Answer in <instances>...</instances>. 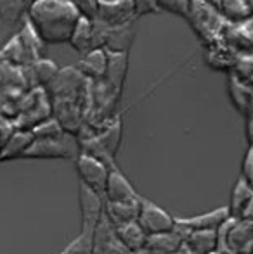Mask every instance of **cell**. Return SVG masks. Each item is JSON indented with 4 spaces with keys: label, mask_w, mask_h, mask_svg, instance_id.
Wrapping results in <instances>:
<instances>
[{
    "label": "cell",
    "mask_w": 253,
    "mask_h": 254,
    "mask_svg": "<svg viewBox=\"0 0 253 254\" xmlns=\"http://www.w3.org/2000/svg\"><path fill=\"white\" fill-rule=\"evenodd\" d=\"M28 2H33V0H28Z\"/></svg>",
    "instance_id": "29"
},
{
    "label": "cell",
    "mask_w": 253,
    "mask_h": 254,
    "mask_svg": "<svg viewBox=\"0 0 253 254\" xmlns=\"http://www.w3.org/2000/svg\"><path fill=\"white\" fill-rule=\"evenodd\" d=\"M231 218L227 206L217 207L213 211L203 214H196L191 218H175L177 228L182 232L189 230H220L227 220Z\"/></svg>",
    "instance_id": "9"
},
{
    "label": "cell",
    "mask_w": 253,
    "mask_h": 254,
    "mask_svg": "<svg viewBox=\"0 0 253 254\" xmlns=\"http://www.w3.org/2000/svg\"><path fill=\"white\" fill-rule=\"evenodd\" d=\"M92 254H130L116 237V230L106 214L99 220L94 234H92Z\"/></svg>",
    "instance_id": "8"
},
{
    "label": "cell",
    "mask_w": 253,
    "mask_h": 254,
    "mask_svg": "<svg viewBox=\"0 0 253 254\" xmlns=\"http://www.w3.org/2000/svg\"><path fill=\"white\" fill-rule=\"evenodd\" d=\"M31 133H33V138H47V140H61L64 137L63 127L54 116L49 118L44 123H40L38 127H35L31 130Z\"/></svg>",
    "instance_id": "21"
},
{
    "label": "cell",
    "mask_w": 253,
    "mask_h": 254,
    "mask_svg": "<svg viewBox=\"0 0 253 254\" xmlns=\"http://www.w3.org/2000/svg\"><path fill=\"white\" fill-rule=\"evenodd\" d=\"M219 7L231 21H245L253 16L252 0H219Z\"/></svg>",
    "instance_id": "19"
},
{
    "label": "cell",
    "mask_w": 253,
    "mask_h": 254,
    "mask_svg": "<svg viewBox=\"0 0 253 254\" xmlns=\"http://www.w3.org/2000/svg\"><path fill=\"white\" fill-rule=\"evenodd\" d=\"M182 235L184 244L194 254L219 253V230H189L182 232Z\"/></svg>",
    "instance_id": "11"
},
{
    "label": "cell",
    "mask_w": 253,
    "mask_h": 254,
    "mask_svg": "<svg viewBox=\"0 0 253 254\" xmlns=\"http://www.w3.org/2000/svg\"><path fill=\"white\" fill-rule=\"evenodd\" d=\"M248 185L253 189V147L248 151L247 157L243 161V166H241V177Z\"/></svg>",
    "instance_id": "25"
},
{
    "label": "cell",
    "mask_w": 253,
    "mask_h": 254,
    "mask_svg": "<svg viewBox=\"0 0 253 254\" xmlns=\"http://www.w3.org/2000/svg\"><path fill=\"white\" fill-rule=\"evenodd\" d=\"M104 201L109 202H123V201H135L139 199V192L135 190V187L130 184V180L125 177L122 170L116 164H113L109 168L108 180H106L104 187Z\"/></svg>",
    "instance_id": "7"
},
{
    "label": "cell",
    "mask_w": 253,
    "mask_h": 254,
    "mask_svg": "<svg viewBox=\"0 0 253 254\" xmlns=\"http://www.w3.org/2000/svg\"><path fill=\"white\" fill-rule=\"evenodd\" d=\"M173 254H194V253H192V251H191V249H189V248H187V246H186V244H182V246H180V248H179V249H177V251H175V253H173Z\"/></svg>",
    "instance_id": "27"
},
{
    "label": "cell",
    "mask_w": 253,
    "mask_h": 254,
    "mask_svg": "<svg viewBox=\"0 0 253 254\" xmlns=\"http://www.w3.org/2000/svg\"><path fill=\"white\" fill-rule=\"evenodd\" d=\"M106 30H108V26L99 23L97 19L90 21V19H87V17H80L73 35H71V38H70L71 47L77 52H80L82 56L95 51V49H102Z\"/></svg>",
    "instance_id": "4"
},
{
    "label": "cell",
    "mask_w": 253,
    "mask_h": 254,
    "mask_svg": "<svg viewBox=\"0 0 253 254\" xmlns=\"http://www.w3.org/2000/svg\"><path fill=\"white\" fill-rule=\"evenodd\" d=\"M108 67V52L104 49H95V51L85 54L82 61L78 63L77 69L84 74L87 80H102Z\"/></svg>",
    "instance_id": "15"
},
{
    "label": "cell",
    "mask_w": 253,
    "mask_h": 254,
    "mask_svg": "<svg viewBox=\"0 0 253 254\" xmlns=\"http://www.w3.org/2000/svg\"><path fill=\"white\" fill-rule=\"evenodd\" d=\"M252 202H253V189L243 178H238L236 185L233 189V194H231V204L227 206L231 218L243 220L245 213H247V209L250 207Z\"/></svg>",
    "instance_id": "18"
},
{
    "label": "cell",
    "mask_w": 253,
    "mask_h": 254,
    "mask_svg": "<svg viewBox=\"0 0 253 254\" xmlns=\"http://www.w3.org/2000/svg\"><path fill=\"white\" fill-rule=\"evenodd\" d=\"M14 130H10V131H3V128H0V151H2V147H3V144H5V140L9 138V135L12 133Z\"/></svg>",
    "instance_id": "26"
},
{
    "label": "cell",
    "mask_w": 253,
    "mask_h": 254,
    "mask_svg": "<svg viewBox=\"0 0 253 254\" xmlns=\"http://www.w3.org/2000/svg\"><path fill=\"white\" fill-rule=\"evenodd\" d=\"M28 5V0H0V19L5 24H17L26 14Z\"/></svg>",
    "instance_id": "20"
},
{
    "label": "cell",
    "mask_w": 253,
    "mask_h": 254,
    "mask_svg": "<svg viewBox=\"0 0 253 254\" xmlns=\"http://www.w3.org/2000/svg\"><path fill=\"white\" fill-rule=\"evenodd\" d=\"M73 156L71 149L61 140L35 138L23 157L26 159H68Z\"/></svg>",
    "instance_id": "10"
},
{
    "label": "cell",
    "mask_w": 253,
    "mask_h": 254,
    "mask_svg": "<svg viewBox=\"0 0 253 254\" xmlns=\"http://www.w3.org/2000/svg\"><path fill=\"white\" fill-rule=\"evenodd\" d=\"M115 230H116L118 241L122 242V246L130 254H137V253L144 251L148 235L144 234V230H142L141 225H139L137 221L120 225V227H115Z\"/></svg>",
    "instance_id": "16"
},
{
    "label": "cell",
    "mask_w": 253,
    "mask_h": 254,
    "mask_svg": "<svg viewBox=\"0 0 253 254\" xmlns=\"http://www.w3.org/2000/svg\"><path fill=\"white\" fill-rule=\"evenodd\" d=\"M137 254H146V253H137Z\"/></svg>",
    "instance_id": "28"
},
{
    "label": "cell",
    "mask_w": 253,
    "mask_h": 254,
    "mask_svg": "<svg viewBox=\"0 0 253 254\" xmlns=\"http://www.w3.org/2000/svg\"><path fill=\"white\" fill-rule=\"evenodd\" d=\"M134 37H135L134 23L125 24V26L108 28L102 49L106 52H113V54H127L132 42H134Z\"/></svg>",
    "instance_id": "14"
},
{
    "label": "cell",
    "mask_w": 253,
    "mask_h": 254,
    "mask_svg": "<svg viewBox=\"0 0 253 254\" xmlns=\"http://www.w3.org/2000/svg\"><path fill=\"white\" fill-rule=\"evenodd\" d=\"M80 17L71 0H33L26 10L28 23L40 40L54 45L70 42Z\"/></svg>",
    "instance_id": "1"
},
{
    "label": "cell",
    "mask_w": 253,
    "mask_h": 254,
    "mask_svg": "<svg viewBox=\"0 0 253 254\" xmlns=\"http://www.w3.org/2000/svg\"><path fill=\"white\" fill-rule=\"evenodd\" d=\"M78 202L82 214V230L87 234H94L99 220L104 214V197L85 185H78Z\"/></svg>",
    "instance_id": "5"
},
{
    "label": "cell",
    "mask_w": 253,
    "mask_h": 254,
    "mask_svg": "<svg viewBox=\"0 0 253 254\" xmlns=\"http://www.w3.org/2000/svg\"><path fill=\"white\" fill-rule=\"evenodd\" d=\"M156 2H158V7L162 10L172 12L175 16L189 17L192 0H156Z\"/></svg>",
    "instance_id": "23"
},
{
    "label": "cell",
    "mask_w": 253,
    "mask_h": 254,
    "mask_svg": "<svg viewBox=\"0 0 253 254\" xmlns=\"http://www.w3.org/2000/svg\"><path fill=\"white\" fill-rule=\"evenodd\" d=\"M111 166L102 163V161H99L97 157H92L84 152L78 154L77 159H75V168H77V175H78V178H80V184L92 189V190L101 195L104 194L106 180H108V173ZM102 197H104V195H102Z\"/></svg>",
    "instance_id": "3"
},
{
    "label": "cell",
    "mask_w": 253,
    "mask_h": 254,
    "mask_svg": "<svg viewBox=\"0 0 253 254\" xmlns=\"http://www.w3.org/2000/svg\"><path fill=\"white\" fill-rule=\"evenodd\" d=\"M139 207H141V197L135 199V201H123V202L104 201V214L113 227H120V225L137 221Z\"/></svg>",
    "instance_id": "12"
},
{
    "label": "cell",
    "mask_w": 253,
    "mask_h": 254,
    "mask_svg": "<svg viewBox=\"0 0 253 254\" xmlns=\"http://www.w3.org/2000/svg\"><path fill=\"white\" fill-rule=\"evenodd\" d=\"M134 0H99L97 21L108 28L125 26L135 19Z\"/></svg>",
    "instance_id": "6"
},
{
    "label": "cell",
    "mask_w": 253,
    "mask_h": 254,
    "mask_svg": "<svg viewBox=\"0 0 253 254\" xmlns=\"http://www.w3.org/2000/svg\"><path fill=\"white\" fill-rule=\"evenodd\" d=\"M33 133L26 130H16L9 135V138L3 144L2 151H0V161H9V159H17L23 157L24 152L28 151V147L33 142Z\"/></svg>",
    "instance_id": "17"
},
{
    "label": "cell",
    "mask_w": 253,
    "mask_h": 254,
    "mask_svg": "<svg viewBox=\"0 0 253 254\" xmlns=\"http://www.w3.org/2000/svg\"><path fill=\"white\" fill-rule=\"evenodd\" d=\"M59 254H92V234L80 232Z\"/></svg>",
    "instance_id": "22"
},
{
    "label": "cell",
    "mask_w": 253,
    "mask_h": 254,
    "mask_svg": "<svg viewBox=\"0 0 253 254\" xmlns=\"http://www.w3.org/2000/svg\"><path fill=\"white\" fill-rule=\"evenodd\" d=\"M184 244V235L179 228L169 234L149 235L146 241L144 251L146 254H173Z\"/></svg>",
    "instance_id": "13"
},
{
    "label": "cell",
    "mask_w": 253,
    "mask_h": 254,
    "mask_svg": "<svg viewBox=\"0 0 253 254\" xmlns=\"http://www.w3.org/2000/svg\"><path fill=\"white\" fill-rule=\"evenodd\" d=\"M135 16H146V14H155L160 10L156 0H134Z\"/></svg>",
    "instance_id": "24"
},
{
    "label": "cell",
    "mask_w": 253,
    "mask_h": 254,
    "mask_svg": "<svg viewBox=\"0 0 253 254\" xmlns=\"http://www.w3.org/2000/svg\"><path fill=\"white\" fill-rule=\"evenodd\" d=\"M137 223L148 235H160V234H169L177 228V221L172 214L156 202L149 201V199L141 197V207H139V218Z\"/></svg>",
    "instance_id": "2"
},
{
    "label": "cell",
    "mask_w": 253,
    "mask_h": 254,
    "mask_svg": "<svg viewBox=\"0 0 253 254\" xmlns=\"http://www.w3.org/2000/svg\"><path fill=\"white\" fill-rule=\"evenodd\" d=\"M215 254H220V253H215Z\"/></svg>",
    "instance_id": "30"
}]
</instances>
